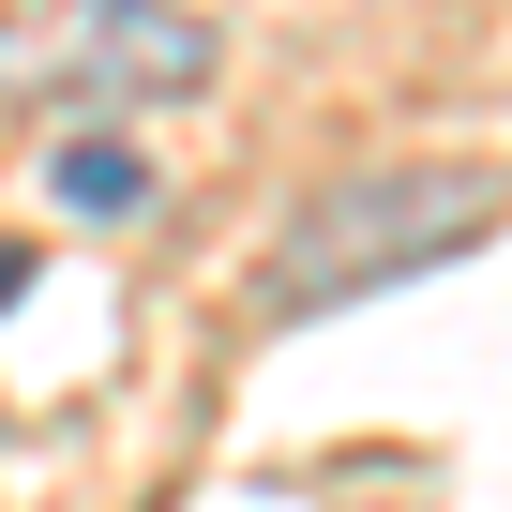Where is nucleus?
<instances>
[{"label":"nucleus","mask_w":512,"mask_h":512,"mask_svg":"<svg viewBox=\"0 0 512 512\" xmlns=\"http://www.w3.org/2000/svg\"><path fill=\"white\" fill-rule=\"evenodd\" d=\"M497 211H512L497 166H437V151L422 166H362V181L287 211L272 272H256V317H332V302H377L407 272H452V256L497 241Z\"/></svg>","instance_id":"f257e3e1"},{"label":"nucleus","mask_w":512,"mask_h":512,"mask_svg":"<svg viewBox=\"0 0 512 512\" xmlns=\"http://www.w3.org/2000/svg\"><path fill=\"white\" fill-rule=\"evenodd\" d=\"M61 76H76V91H121V106H151V91H196V76H211V31L181 16V0H91Z\"/></svg>","instance_id":"f03ea898"},{"label":"nucleus","mask_w":512,"mask_h":512,"mask_svg":"<svg viewBox=\"0 0 512 512\" xmlns=\"http://www.w3.org/2000/svg\"><path fill=\"white\" fill-rule=\"evenodd\" d=\"M136 196H151V151L136 136H76L61 151V211H136Z\"/></svg>","instance_id":"7ed1b4c3"},{"label":"nucleus","mask_w":512,"mask_h":512,"mask_svg":"<svg viewBox=\"0 0 512 512\" xmlns=\"http://www.w3.org/2000/svg\"><path fill=\"white\" fill-rule=\"evenodd\" d=\"M76 16H91V0H0V76H31V61H76Z\"/></svg>","instance_id":"20e7f679"},{"label":"nucleus","mask_w":512,"mask_h":512,"mask_svg":"<svg viewBox=\"0 0 512 512\" xmlns=\"http://www.w3.org/2000/svg\"><path fill=\"white\" fill-rule=\"evenodd\" d=\"M16 287H31V256H16V241H0V302H16Z\"/></svg>","instance_id":"39448f33"}]
</instances>
